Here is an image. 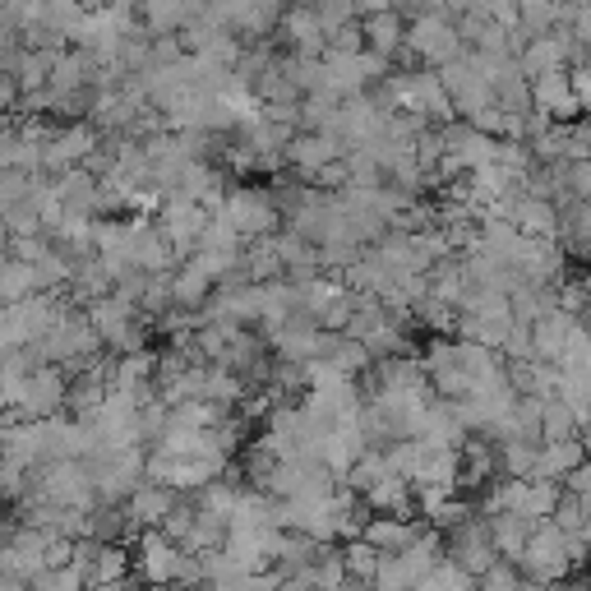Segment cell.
<instances>
[{"instance_id":"2","label":"cell","mask_w":591,"mask_h":591,"mask_svg":"<svg viewBox=\"0 0 591 591\" xmlns=\"http://www.w3.org/2000/svg\"><path fill=\"white\" fill-rule=\"evenodd\" d=\"M379 559H384L379 550H370L365 541H356L347 555H342V568H347V578H351V582H370V578H374V568H379Z\"/></svg>"},{"instance_id":"1","label":"cell","mask_w":591,"mask_h":591,"mask_svg":"<svg viewBox=\"0 0 591 591\" xmlns=\"http://www.w3.org/2000/svg\"><path fill=\"white\" fill-rule=\"evenodd\" d=\"M361 541L370 545V550H379V555H402V550L416 541V531L398 518H374L370 527L361 531Z\"/></svg>"},{"instance_id":"3","label":"cell","mask_w":591,"mask_h":591,"mask_svg":"<svg viewBox=\"0 0 591 591\" xmlns=\"http://www.w3.org/2000/svg\"><path fill=\"white\" fill-rule=\"evenodd\" d=\"M134 513L144 522H162L171 513V495H162V490H139V495H134Z\"/></svg>"}]
</instances>
